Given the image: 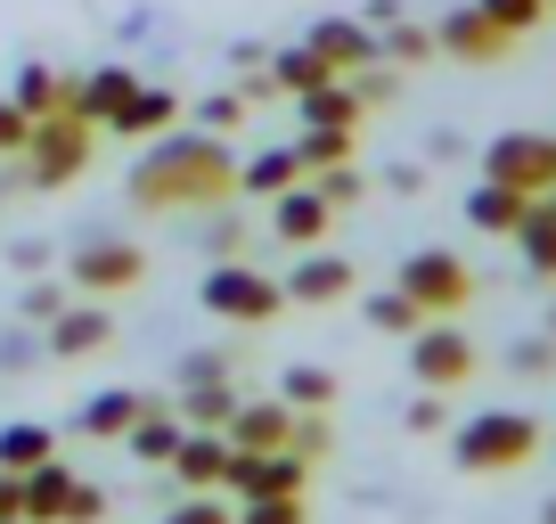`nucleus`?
I'll return each instance as SVG.
<instances>
[{"instance_id":"nucleus-1","label":"nucleus","mask_w":556,"mask_h":524,"mask_svg":"<svg viewBox=\"0 0 556 524\" xmlns=\"http://www.w3.org/2000/svg\"><path fill=\"white\" fill-rule=\"evenodd\" d=\"M123 189L139 213H213L238 205V157L222 148V132H156Z\"/></svg>"},{"instance_id":"nucleus-2","label":"nucleus","mask_w":556,"mask_h":524,"mask_svg":"<svg viewBox=\"0 0 556 524\" xmlns=\"http://www.w3.org/2000/svg\"><path fill=\"white\" fill-rule=\"evenodd\" d=\"M451 459L467 475H516L523 459H540V419H523V410H475L451 435Z\"/></svg>"},{"instance_id":"nucleus-3","label":"nucleus","mask_w":556,"mask_h":524,"mask_svg":"<svg viewBox=\"0 0 556 524\" xmlns=\"http://www.w3.org/2000/svg\"><path fill=\"white\" fill-rule=\"evenodd\" d=\"M197 303H205L213 320H229V328H270V320L287 312V287L262 279L254 262H213L205 287H197Z\"/></svg>"},{"instance_id":"nucleus-4","label":"nucleus","mask_w":556,"mask_h":524,"mask_svg":"<svg viewBox=\"0 0 556 524\" xmlns=\"http://www.w3.org/2000/svg\"><path fill=\"white\" fill-rule=\"evenodd\" d=\"M90 140H99V132H90L74 107L41 115V123H34V140H25V189H66V180L90 164Z\"/></svg>"},{"instance_id":"nucleus-5","label":"nucleus","mask_w":556,"mask_h":524,"mask_svg":"<svg viewBox=\"0 0 556 524\" xmlns=\"http://www.w3.org/2000/svg\"><path fill=\"white\" fill-rule=\"evenodd\" d=\"M401 296L417 303L426 320H451V312H467V296H475V271L458 254H442V246H417V254H401Z\"/></svg>"},{"instance_id":"nucleus-6","label":"nucleus","mask_w":556,"mask_h":524,"mask_svg":"<svg viewBox=\"0 0 556 524\" xmlns=\"http://www.w3.org/2000/svg\"><path fill=\"white\" fill-rule=\"evenodd\" d=\"M483 180H507L523 197H548L556 189V140L548 132H500L483 148Z\"/></svg>"},{"instance_id":"nucleus-7","label":"nucleus","mask_w":556,"mask_h":524,"mask_svg":"<svg viewBox=\"0 0 556 524\" xmlns=\"http://www.w3.org/2000/svg\"><path fill=\"white\" fill-rule=\"evenodd\" d=\"M409 377L434 385V394H451V385L475 377V345L451 328V320H426V328L409 336Z\"/></svg>"},{"instance_id":"nucleus-8","label":"nucleus","mask_w":556,"mask_h":524,"mask_svg":"<svg viewBox=\"0 0 556 524\" xmlns=\"http://www.w3.org/2000/svg\"><path fill=\"white\" fill-rule=\"evenodd\" d=\"M434 50L458 58V66H500V58L516 50V34H507V25H491L483 9L467 0V9H451V17L434 25Z\"/></svg>"},{"instance_id":"nucleus-9","label":"nucleus","mask_w":556,"mask_h":524,"mask_svg":"<svg viewBox=\"0 0 556 524\" xmlns=\"http://www.w3.org/2000/svg\"><path fill=\"white\" fill-rule=\"evenodd\" d=\"M148 279V254H139L131 238H90L83 254H74V287L83 296H123V287Z\"/></svg>"},{"instance_id":"nucleus-10","label":"nucleus","mask_w":556,"mask_h":524,"mask_svg":"<svg viewBox=\"0 0 556 524\" xmlns=\"http://www.w3.org/2000/svg\"><path fill=\"white\" fill-rule=\"evenodd\" d=\"M229 491H238V500L312 491V459H295V451H229Z\"/></svg>"},{"instance_id":"nucleus-11","label":"nucleus","mask_w":556,"mask_h":524,"mask_svg":"<svg viewBox=\"0 0 556 524\" xmlns=\"http://www.w3.org/2000/svg\"><path fill=\"white\" fill-rule=\"evenodd\" d=\"M115 345V312L106 303H66V312L41 328V352L50 361H90V352H106Z\"/></svg>"},{"instance_id":"nucleus-12","label":"nucleus","mask_w":556,"mask_h":524,"mask_svg":"<svg viewBox=\"0 0 556 524\" xmlns=\"http://www.w3.org/2000/svg\"><path fill=\"white\" fill-rule=\"evenodd\" d=\"M328 222H336V205L312 189V173H303L295 189H278V197H270V229H278L287 246H319V238H328Z\"/></svg>"},{"instance_id":"nucleus-13","label":"nucleus","mask_w":556,"mask_h":524,"mask_svg":"<svg viewBox=\"0 0 556 524\" xmlns=\"http://www.w3.org/2000/svg\"><path fill=\"white\" fill-rule=\"evenodd\" d=\"M303 41H312L336 74H361V66H377V58H384V50H377V25H368V17H319Z\"/></svg>"},{"instance_id":"nucleus-14","label":"nucleus","mask_w":556,"mask_h":524,"mask_svg":"<svg viewBox=\"0 0 556 524\" xmlns=\"http://www.w3.org/2000/svg\"><path fill=\"white\" fill-rule=\"evenodd\" d=\"M173 475H180V491H222L229 484V435L222 426H189L173 451Z\"/></svg>"},{"instance_id":"nucleus-15","label":"nucleus","mask_w":556,"mask_h":524,"mask_svg":"<svg viewBox=\"0 0 556 524\" xmlns=\"http://www.w3.org/2000/svg\"><path fill=\"white\" fill-rule=\"evenodd\" d=\"M287 303H344L352 296V262L344 254H319V246H303L295 254V271H287Z\"/></svg>"},{"instance_id":"nucleus-16","label":"nucleus","mask_w":556,"mask_h":524,"mask_svg":"<svg viewBox=\"0 0 556 524\" xmlns=\"http://www.w3.org/2000/svg\"><path fill=\"white\" fill-rule=\"evenodd\" d=\"M222 435H229V451H287V435H295V410L278 402V394H270V402H238Z\"/></svg>"},{"instance_id":"nucleus-17","label":"nucleus","mask_w":556,"mask_h":524,"mask_svg":"<svg viewBox=\"0 0 556 524\" xmlns=\"http://www.w3.org/2000/svg\"><path fill=\"white\" fill-rule=\"evenodd\" d=\"M131 90H139V74L131 66H123V58H115V66H99V74H83V83H74V115H83L90 123V132H106V123H115L123 115V99H131Z\"/></svg>"},{"instance_id":"nucleus-18","label":"nucleus","mask_w":556,"mask_h":524,"mask_svg":"<svg viewBox=\"0 0 556 524\" xmlns=\"http://www.w3.org/2000/svg\"><path fill=\"white\" fill-rule=\"evenodd\" d=\"M180 435H189V419H180L173 402H148V410H139V419H131V435H123V451H131L139 467H173Z\"/></svg>"},{"instance_id":"nucleus-19","label":"nucleus","mask_w":556,"mask_h":524,"mask_svg":"<svg viewBox=\"0 0 556 524\" xmlns=\"http://www.w3.org/2000/svg\"><path fill=\"white\" fill-rule=\"evenodd\" d=\"M139 410H148V394H131V385H106V394H90V402L74 410V435H90V442H123Z\"/></svg>"},{"instance_id":"nucleus-20","label":"nucleus","mask_w":556,"mask_h":524,"mask_svg":"<svg viewBox=\"0 0 556 524\" xmlns=\"http://www.w3.org/2000/svg\"><path fill=\"white\" fill-rule=\"evenodd\" d=\"M295 115H303V123H336V132H361V123H368V99H361V83H352V74H336V83L303 90Z\"/></svg>"},{"instance_id":"nucleus-21","label":"nucleus","mask_w":556,"mask_h":524,"mask_svg":"<svg viewBox=\"0 0 556 524\" xmlns=\"http://www.w3.org/2000/svg\"><path fill=\"white\" fill-rule=\"evenodd\" d=\"M532 213V197L523 189H507V180H483V189L467 197V222L483 229V238H516V222Z\"/></svg>"},{"instance_id":"nucleus-22","label":"nucleus","mask_w":556,"mask_h":524,"mask_svg":"<svg viewBox=\"0 0 556 524\" xmlns=\"http://www.w3.org/2000/svg\"><path fill=\"white\" fill-rule=\"evenodd\" d=\"M66 491H74V467H66V459L25 467V524H58V516H66Z\"/></svg>"},{"instance_id":"nucleus-23","label":"nucleus","mask_w":556,"mask_h":524,"mask_svg":"<svg viewBox=\"0 0 556 524\" xmlns=\"http://www.w3.org/2000/svg\"><path fill=\"white\" fill-rule=\"evenodd\" d=\"M173 115H180V99H173V90H148V83H139L131 99H123V115L106 123V132H115V140H156V132H164Z\"/></svg>"},{"instance_id":"nucleus-24","label":"nucleus","mask_w":556,"mask_h":524,"mask_svg":"<svg viewBox=\"0 0 556 524\" xmlns=\"http://www.w3.org/2000/svg\"><path fill=\"white\" fill-rule=\"evenodd\" d=\"M270 83H278V99H303V90L336 83V66L312 50V41H295V50H270Z\"/></svg>"},{"instance_id":"nucleus-25","label":"nucleus","mask_w":556,"mask_h":524,"mask_svg":"<svg viewBox=\"0 0 556 524\" xmlns=\"http://www.w3.org/2000/svg\"><path fill=\"white\" fill-rule=\"evenodd\" d=\"M295 180H303L295 148H262V157L238 164V197H278V189H295Z\"/></svg>"},{"instance_id":"nucleus-26","label":"nucleus","mask_w":556,"mask_h":524,"mask_svg":"<svg viewBox=\"0 0 556 524\" xmlns=\"http://www.w3.org/2000/svg\"><path fill=\"white\" fill-rule=\"evenodd\" d=\"M41 459H58V426L41 419H17V426H0V467H41Z\"/></svg>"},{"instance_id":"nucleus-27","label":"nucleus","mask_w":556,"mask_h":524,"mask_svg":"<svg viewBox=\"0 0 556 524\" xmlns=\"http://www.w3.org/2000/svg\"><path fill=\"white\" fill-rule=\"evenodd\" d=\"M9 99H17V107H25V115H34V123H41V115H58V107H66V99H74V83H66V74H50V58H34V66H25V74H17V90H9Z\"/></svg>"},{"instance_id":"nucleus-28","label":"nucleus","mask_w":556,"mask_h":524,"mask_svg":"<svg viewBox=\"0 0 556 524\" xmlns=\"http://www.w3.org/2000/svg\"><path fill=\"white\" fill-rule=\"evenodd\" d=\"M516 246H523V271H532V279H556V213L540 205V197H532V213L516 222Z\"/></svg>"},{"instance_id":"nucleus-29","label":"nucleus","mask_w":556,"mask_h":524,"mask_svg":"<svg viewBox=\"0 0 556 524\" xmlns=\"http://www.w3.org/2000/svg\"><path fill=\"white\" fill-rule=\"evenodd\" d=\"M245 394L229 377H205V385H180V419L189 426H229V410H238Z\"/></svg>"},{"instance_id":"nucleus-30","label":"nucleus","mask_w":556,"mask_h":524,"mask_svg":"<svg viewBox=\"0 0 556 524\" xmlns=\"http://www.w3.org/2000/svg\"><path fill=\"white\" fill-rule=\"evenodd\" d=\"M278 402H287V410H328V402H336V369L295 361L287 377H278Z\"/></svg>"},{"instance_id":"nucleus-31","label":"nucleus","mask_w":556,"mask_h":524,"mask_svg":"<svg viewBox=\"0 0 556 524\" xmlns=\"http://www.w3.org/2000/svg\"><path fill=\"white\" fill-rule=\"evenodd\" d=\"M352 140H361V132H336V123H303L295 157H303V173H328V164H352Z\"/></svg>"},{"instance_id":"nucleus-32","label":"nucleus","mask_w":556,"mask_h":524,"mask_svg":"<svg viewBox=\"0 0 556 524\" xmlns=\"http://www.w3.org/2000/svg\"><path fill=\"white\" fill-rule=\"evenodd\" d=\"M377 50H384V66H426V58H434V25L393 17V25L377 34Z\"/></svg>"},{"instance_id":"nucleus-33","label":"nucleus","mask_w":556,"mask_h":524,"mask_svg":"<svg viewBox=\"0 0 556 524\" xmlns=\"http://www.w3.org/2000/svg\"><path fill=\"white\" fill-rule=\"evenodd\" d=\"M368 328H377V336H417V328H426V312H417L401 287H384V296H368Z\"/></svg>"},{"instance_id":"nucleus-34","label":"nucleus","mask_w":556,"mask_h":524,"mask_svg":"<svg viewBox=\"0 0 556 524\" xmlns=\"http://www.w3.org/2000/svg\"><path fill=\"white\" fill-rule=\"evenodd\" d=\"M287 451H295V459H312V467H319V459L336 451V435H328V410H295V435H287Z\"/></svg>"},{"instance_id":"nucleus-35","label":"nucleus","mask_w":556,"mask_h":524,"mask_svg":"<svg viewBox=\"0 0 556 524\" xmlns=\"http://www.w3.org/2000/svg\"><path fill=\"white\" fill-rule=\"evenodd\" d=\"M238 524H312V508H303V491H270V500H245Z\"/></svg>"},{"instance_id":"nucleus-36","label":"nucleus","mask_w":556,"mask_h":524,"mask_svg":"<svg viewBox=\"0 0 556 524\" xmlns=\"http://www.w3.org/2000/svg\"><path fill=\"white\" fill-rule=\"evenodd\" d=\"M475 9H483V17H491V25H507V34H516V41H523V34H532V25H540V17H548V0H475Z\"/></svg>"},{"instance_id":"nucleus-37","label":"nucleus","mask_w":556,"mask_h":524,"mask_svg":"<svg viewBox=\"0 0 556 524\" xmlns=\"http://www.w3.org/2000/svg\"><path fill=\"white\" fill-rule=\"evenodd\" d=\"M312 189H319V197H328V205H336V213H344V205H361V189H368V180H361V173H352V164H328V173H312Z\"/></svg>"},{"instance_id":"nucleus-38","label":"nucleus","mask_w":556,"mask_h":524,"mask_svg":"<svg viewBox=\"0 0 556 524\" xmlns=\"http://www.w3.org/2000/svg\"><path fill=\"white\" fill-rule=\"evenodd\" d=\"M164 524H238V516H229V508L213 500V491H180V508H173Z\"/></svg>"},{"instance_id":"nucleus-39","label":"nucleus","mask_w":556,"mask_h":524,"mask_svg":"<svg viewBox=\"0 0 556 524\" xmlns=\"http://www.w3.org/2000/svg\"><path fill=\"white\" fill-rule=\"evenodd\" d=\"M58 524H106V491L74 475V491H66V516H58Z\"/></svg>"},{"instance_id":"nucleus-40","label":"nucleus","mask_w":556,"mask_h":524,"mask_svg":"<svg viewBox=\"0 0 556 524\" xmlns=\"http://www.w3.org/2000/svg\"><path fill=\"white\" fill-rule=\"evenodd\" d=\"M58 312H66V287H58V279H34V287H25V320H34V328H50Z\"/></svg>"},{"instance_id":"nucleus-41","label":"nucleus","mask_w":556,"mask_h":524,"mask_svg":"<svg viewBox=\"0 0 556 524\" xmlns=\"http://www.w3.org/2000/svg\"><path fill=\"white\" fill-rule=\"evenodd\" d=\"M25 140H34V115L17 99H0V157H25Z\"/></svg>"},{"instance_id":"nucleus-42","label":"nucleus","mask_w":556,"mask_h":524,"mask_svg":"<svg viewBox=\"0 0 556 524\" xmlns=\"http://www.w3.org/2000/svg\"><path fill=\"white\" fill-rule=\"evenodd\" d=\"M507 361H516L523 377H548V369H556V336H523V345L507 352Z\"/></svg>"},{"instance_id":"nucleus-43","label":"nucleus","mask_w":556,"mask_h":524,"mask_svg":"<svg viewBox=\"0 0 556 524\" xmlns=\"http://www.w3.org/2000/svg\"><path fill=\"white\" fill-rule=\"evenodd\" d=\"M197 123H205V132H238V123H245V99H238V90H222V99L197 107Z\"/></svg>"},{"instance_id":"nucleus-44","label":"nucleus","mask_w":556,"mask_h":524,"mask_svg":"<svg viewBox=\"0 0 556 524\" xmlns=\"http://www.w3.org/2000/svg\"><path fill=\"white\" fill-rule=\"evenodd\" d=\"M409 435H442V394H434V385L409 402Z\"/></svg>"},{"instance_id":"nucleus-45","label":"nucleus","mask_w":556,"mask_h":524,"mask_svg":"<svg viewBox=\"0 0 556 524\" xmlns=\"http://www.w3.org/2000/svg\"><path fill=\"white\" fill-rule=\"evenodd\" d=\"M205 377H229V352H189L180 361V385H205Z\"/></svg>"},{"instance_id":"nucleus-46","label":"nucleus","mask_w":556,"mask_h":524,"mask_svg":"<svg viewBox=\"0 0 556 524\" xmlns=\"http://www.w3.org/2000/svg\"><path fill=\"white\" fill-rule=\"evenodd\" d=\"M0 516H25V475L0 467Z\"/></svg>"},{"instance_id":"nucleus-47","label":"nucleus","mask_w":556,"mask_h":524,"mask_svg":"<svg viewBox=\"0 0 556 524\" xmlns=\"http://www.w3.org/2000/svg\"><path fill=\"white\" fill-rule=\"evenodd\" d=\"M540 205H548V213H556V189H548V197H540Z\"/></svg>"},{"instance_id":"nucleus-48","label":"nucleus","mask_w":556,"mask_h":524,"mask_svg":"<svg viewBox=\"0 0 556 524\" xmlns=\"http://www.w3.org/2000/svg\"><path fill=\"white\" fill-rule=\"evenodd\" d=\"M0 524H25V516H0Z\"/></svg>"},{"instance_id":"nucleus-49","label":"nucleus","mask_w":556,"mask_h":524,"mask_svg":"<svg viewBox=\"0 0 556 524\" xmlns=\"http://www.w3.org/2000/svg\"><path fill=\"white\" fill-rule=\"evenodd\" d=\"M548 524H556V508H548Z\"/></svg>"},{"instance_id":"nucleus-50","label":"nucleus","mask_w":556,"mask_h":524,"mask_svg":"<svg viewBox=\"0 0 556 524\" xmlns=\"http://www.w3.org/2000/svg\"><path fill=\"white\" fill-rule=\"evenodd\" d=\"M548 9H556V0H548Z\"/></svg>"}]
</instances>
